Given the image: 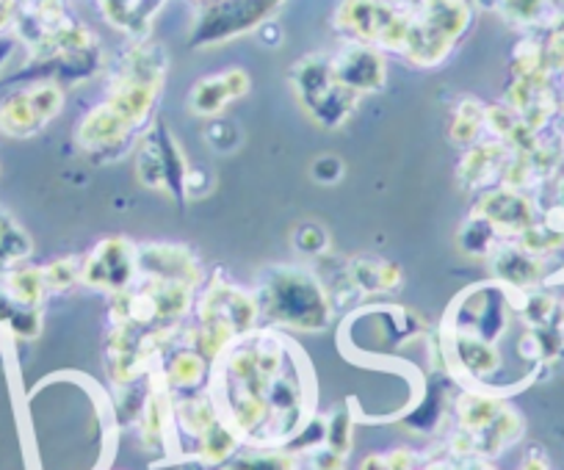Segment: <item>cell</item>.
Here are the masks:
<instances>
[{"label": "cell", "mask_w": 564, "mask_h": 470, "mask_svg": "<svg viewBox=\"0 0 564 470\" xmlns=\"http://www.w3.org/2000/svg\"><path fill=\"white\" fill-rule=\"evenodd\" d=\"M80 266H84V261H78V258H62V261H53L51 266L42 269L47 291H67L69 285L80 283Z\"/></svg>", "instance_id": "cb8c5ba5"}, {"label": "cell", "mask_w": 564, "mask_h": 470, "mask_svg": "<svg viewBox=\"0 0 564 470\" xmlns=\"http://www.w3.org/2000/svg\"><path fill=\"white\" fill-rule=\"evenodd\" d=\"M221 470H294V457L289 451H258L230 457Z\"/></svg>", "instance_id": "603a6c76"}, {"label": "cell", "mask_w": 564, "mask_h": 470, "mask_svg": "<svg viewBox=\"0 0 564 470\" xmlns=\"http://www.w3.org/2000/svg\"><path fill=\"white\" fill-rule=\"evenodd\" d=\"M459 244H463L468 255H490L498 247V236L481 216L474 214L465 221L463 230H459Z\"/></svg>", "instance_id": "7402d4cb"}, {"label": "cell", "mask_w": 564, "mask_h": 470, "mask_svg": "<svg viewBox=\"0 0 564 470\" xmlns=\"http://www.w3.org/2000/svg\"><path fill=\"white\" fill-rule=\"evenodd\" d=\"M324 446L335 448L340 453L351 451V418L346 409H338L333 418L327 420V442Z\"/></svg>", "instance_id": "4316f807"}, {"label": "cell", "mask_w": 564, "mask_h": 470, "mask_svg": "<svg viewBox=\"0 0 564 470\" xmlns=\"http://www.w3.org/2000/svg\"><path fill=\"white\" fill-rule=\"evenodd\" d=\"M476 216L487 221L496 230L498 239H520L536 219V205L518 188H492L481 194Z\"/></svg>", "instance_id": "7c38bea8"}, {"label": "cell", "mask_w": 564, "mask_h": 470, "mask_svg": "<svg viewBox=\"0 0 564 470\" xmlns=\"http://www.w3.org/2000/svg\"><path fill=\"white\" fill-rule=\"evenodd\" d=\"M29 255H31L29 232H25L12 216L0 210V274L20 266Z\"/></svg>", "instance_id": "d6986e66"}, {"label": "cell", "mask_w": 564, "mask_h": 470, "mask_svg": "<svg viewBox=\"0 0 564 470\" xmlns=\"http://www.w3.org/2000/svg\"><path fill=\"white\" fill-rule=\"evenodd\" d=\"M135 277H139V250L119 236L100 241L80 266V283L106 294H119Z\"/></svg>", "instance_id": "30bf717a"}, {"label": "cell", "mask_w": 564, "mask_h": 470, "mask_svg": "<svg viewBox=\"0 0 564 470\" xmlns=\"http://www.w3.org/2000/svg\"><path fill=\"white\" fill-rule=\"evenodd\" d=\"M294 247L307 258H324L329 252V232L322 225H300L294 232Z\"/></svg>", "instance_id": "d4e9b609"}, {"label": "cell", "mask_w": 564, "mask_h": 470, "mask_svg": "<svg viewBox=\"0 0 564 470\" xmlns=\"http://www.w3.org/2000/svg\"><path fill=\"white\" fill-rule=\"evenodd\" d=\"M0 291H3L9 299L20 302V305L40 307L42 299H45V294H47L45 274H42V269L23 266V263H20V266L3 272V288Z\"/></svg>", "instance_id": "e0dca14e"}, {"label": "cell", "mask_w": 564, "mask_h": 470, "mask_svg": "<svg viewBox=\"0 0 564 470\" xmlns=\"http://www.w3.org/2000/svg\"><path fill=\"white\" fill-rule=\"evenodd\" d=\"M188 164L181 144L175 142L164 122H155L153 131L141 139L135 153V177L141 186L170 192L177 203H183V183H186Z\"/></svg>", "instance_id": "ba28073f"}, {"label": "cell", "mask_w": 564, "mask_h": 470, "mask_svg": "<svg viewBox=\"0 0 564 470\" xmlns=\"http://www.w3.org/2000/svg\"><path fill=\"white\" fill-rule=\"evenodd\" d=\"M166 75V53L159 45H139L130 51L122 67L117 69L108 89V100L102 102L111 117H117L130 133L148 122L155 100L161 95Z\"/></svg>", "instance_id": "277c9868"}, {"label": "cell", "mask_w": 564, "mask_h": 470, "mask_svg": "<svg viewBox=\"0 0 564 470\" xmlns=\"http://www.w3.org/2000/svg\"><path fill=\"white\" fill-rule=\"evenodd\" d=\"M230 100H236V97H232L225 75H219V78H203L192 89V111L199 113V117H216Z\"/></svg>", "instance_id": "ffe728a7"}, {"label": "cell", "mask_w": 564, "mask_h": 470, "mask_svg": "<svg viewBox=\"0 0 564 470\" xmlns=\"http://www.w3.org/2000/svg\"><path fill=\"white\" fill-rule=\"evenodd\" d=\"M313 470H344L346 468V453L335 451L329 446H318L311 457Z\"/></svg>", "instance_id": "f546056e"}, {"label": "cell", "mask_w": 564, "mask_h": 470, "mask_svg": "<svg viewBox=\"0 0 564 470\" xmlns=\"http://www.w3.org/2000/svg\"><path fill=\"white\" fill-rule=\"evenodd\" d=\"M335 25L362 45L404 53L410 14L401 12L395 0H344Z\"/></svg>", "instance_id": "52a82bcc"}, {"label": "cell", "mask_w": 564, "mask_h": 470, "mask_svg": "<svg viewBox=\"0 0 564 470\" xmlns=\"http://www.w3.org/2000/svg\"><path fill=\"white\" fill-rule=\"evenodd\" d=\"M9 53H12V40H3V36H0V67H3V62L9 58Z\"/></svg>", "instance_id": "4dcf8cb0"}, {"label": "cell", "mask_w": 564, "mask_h": 470, "mask_svg": "<svg viewBox=\"0 0 564 470\" xmlns=\"http://www.w3.org/2000/svg\"><path fill=\"white\" fill-rule=\"evenodd\" d=\"M344 280L357 294H388V291L399 288L401 272L395 263L355 258L351 263H346Z\"/></svg>", "instance_id": "2e32d148"}, {"label": "cell", "mask_w": 564, "mask_h": 470, "mask_svg": "<svg viewBox=\"0 0 564 470\" xmlns=\"http://www.w3.org/2000/svg\"><path fill=\"white\" fill-rule=\"evenodd\" d=\"M205 374H208V360L199 354V351L194 349H186V351H177L175 358L170 360V365H166V387H175V391H192V387H197L199 382L205 380Z\"/></svg>", "instance_id": "ac0fdd59"}, {"label": "cell", "mask_w": 564, "mask_h": 470, "mask_svg": "<svg viewBox=\"0 0 564 470\" xmlns=\"http://www.w3.org/2000/svg\"><path fill=\"white\" fill-rule=\"evenodd\" d=\"M485 131V106L476 100L459 102L452 122V139L457 144H476L479 133Z\"/></svg>", "instance_id": "44dd1931"}, {"label": "cell", "mask_w": 564, "mask_h": 470, "mask_svg": "<svg viewBox=\"0 0 564 470\" xmlns=\"http://www.w3.org/2000/svg\"><path fill=\"white\" fill-rule=\"evenodd\" d=\"M509 159H512V147L507 142H501V139L498 142L474 144L457 170L459 183L468 188L492 186V183L503 177Z\"/></svg>", "instance_id": "5bb4252c"}, {"label": "cell", "mask_w": 564, "mask_h": 470, "mask_svg": "<svg viewBox=\"0 0 564 470\" xmlns=\"http://www.w3.org/2000/svg\"><path fill=\"white\" fill-rule=\"evenodd\" d=\"M333 69L344 86H349L357 95H368V91H379L384 86V58L379 56L377 47L371 45H351L340 51L333 58Z\"/></svg>", "instance_id": "4fadbf2b"}, {"label": "cell", "mask_w": 564, "mask_h": 470, "mask_svg": "<svg viewBox=\"0 0 564 470\" xmlns=\"http://www.w3.org/2000/svg\"><path fill=\"white\" fill-rule=\"evenodd\" d=\"M296 97L313 122L324 128H340L355 113L360 95L338 80L333 58L307 56L291 73Z\"/></svg>", "instance_id": "8992f818"}, {"label": "cell", "mask_w": 564, "mask_h": 470, "mask_svg": "<svg viewBox=\"0 0 564 470\" xmlns=\"http://www.w3.org/2000/svg\"><path fill=\"white\" fill-rule=\"evenodd\" d=\"M487 258H490V266L492 272H496V277L501 280V285H507V288L529 291L540 283L542 277L540 258L531 255V252L523 250V247L498 244Z\"/></svg>", "instance_id": "9a60e30c"}, {"label": "cell", "mask_w": 564, "mask_h": 470, "mask_svg": "<svg viewBox=\"0 0 564 470\" xmlns=\"http://www.w3.org/2000/svg\"><path fill=\"white\" fill-rule=\"evenodd\" d=\"M254 302H258L260 316L296 332H322L333 316L327 285L311 272L294 266L265 274Z\"/></svg>", "instance_id": "7a4b0ae2"}, {"label": "cell", "mask_w": 564, "mask_h": 470, "mask_svg": "<svg viewBox=\"0 0 564 470\" xmlns=\"http://www.w3.org/2000/svg\"><path fill=\"white\" fill-rule=\"evenodd\" d=\"M64 91L56 80H40L0 102V133L9 139H31L62 111Z\"/></svg>", "instance_id": "9c48e42d"}, {"label": "cell", "mask_w": 564, "mask_h": 470, "mask_svg": "<svg viewBox=\"0 0 564 470\" xmlns=\"http://www.w3.org/2000/svg\"><path fill=\"white\" fill-rule=\"evenodd\" d=\"M501 9L512 23L534 25L540 23L545 9H551V0H501Z\"/></svg>", "instance_id": "484cf974"}, {"label": "cell", "mask_w": 564, "mask_h": 470, "mask_svg": "<svg viewBox=\"0 0 564 470\" xmlns=\"http://www.w3.org/2000/svg\"><path fill=\"white\" fill-rule=\"evenodd\" d=\"M545 67L547 69H564V14H562V20H558L556 31H553L551 42H547Z\"/></svg>", "instance_id": "f1b7e54d"}, {"label": "cell", "mask_w": 564, "mask_h": 470, "mask_svg": "<svg viewBox=\"0 0 564 470\" xmlns=\"http://www.w3.org/2000/svg\"><path fill=\"white\" fill-rule=\"evenodd\" d=\"M313 177H316L318 183H338L340 177H344V161L338 159V155H322V159H316V164H313Z\"/></svg>", "instance_id": "83f0119b"}, {"label": "cell", "mask_w": 564, "mask_h": 470, "mask_svg": "<svg viewBox=\"0 0 564 470\" xmlns=\"http://www.w3.org/2000/svg\"><path fill=\"white\" fill-rule=\"evenodd\" d=\"M258 318L260 313L254 296L214 277L205 288L203 299L197 302V327H192V349L199 351L208 363H216L238 338L252 332Z\"/></svg>", "instance_id": "3957f363"}, {"label": "cell", "mask_w": 564, "mask_h": 470, "mask_svg": "<svg viewBox=\"0 0 564 470\" xmlns=\"http://www.w3.org/2000/svg\"><path fill=\"white\" fill-rule=\"evenodd\" d=\"M404 56L417 67H435L452 53L454 42L468 31L474 0H412Z\"/></svg>", "instance_id": "5b68a950"}, {"label": "cell", "mask_w": 564, "mask_h": 470, "mask_svg": "<svg viewBox=\"0 0 564 470\" xmlns=\"http://www.w3.org/2000/svg\"><path fill=\"white\" fill-rule=\"evenodd\" d=\"M282 0H214L197 25V45L227 42L263 23Z\"/></svg>", "instance_id": "8fae6325"}, {"label": "cell", "mask_w": 564, "mask_h": 470, "mask_svg": "<svg viewBox=\"0 0 564 470\" xmlns=\"http://www.w3.org/2000/svg\"><path fill=\"white\" fill-rule=\"evenodd\" d=\"M214 402L238 437L258 446L285 442L307 424V398L289 343L247 332L214 363Z\"/></svg>", "instance_id": "6da1fadb"}]
</instances>
